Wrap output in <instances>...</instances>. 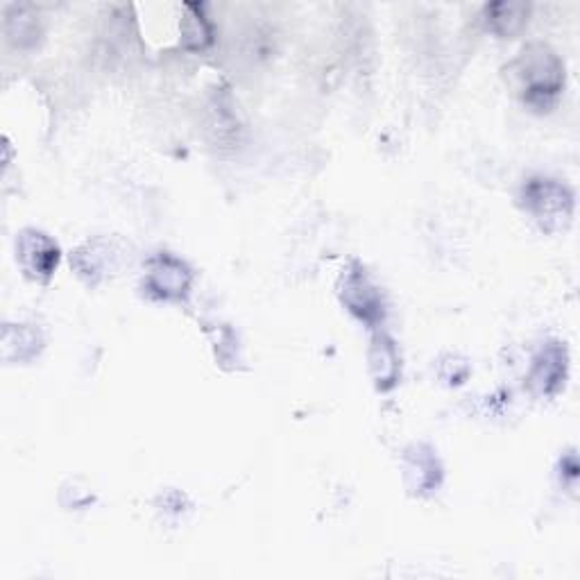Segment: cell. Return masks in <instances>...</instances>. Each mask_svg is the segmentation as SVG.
Returning <instances> with one entry per match:
<instances>
[{
  "instance_id": "7",
  "label": "cell",
  "mask_w": 580,
  "mask_h": 580,
  "mask_svg": "<svg viewBox=\"0 0 580 580\" xmlns=\"http://www.w3.org/2000/svg\"><path fill=\"white\" fill-rule=\"evenodd\" d=\"M370 370H372V379H374L379 391H391L400 381L402 365H400L397 347L385 333H379L372 338Z\"/></svg>"
},
{
  "instance_id": "8",
  "label": "cell",
  "mask_w": 580,
  "mask_h": 580,
  "mask_svg": "<svg viewBox=\"0 0 580 580\" xmlns=\"http://www.w3.org/2000/svg\"><path fill=\"white\" fill-rule=\"evenodd\" d=\"M406 479L413 492L424 494L440 485L442 470L438 466V458L427 447H413L406 456Z\"/></svg>"
},
{
  "instance_id": "6",
  "label": "cell",
  "mask_w": 580,
  "mask_h": 580,
  "mask_svg": "<svg viewBox=\"0 0 580 580\" xmlns=\"http://www.w3.org/2000/svg\"><path fill=\"white\" fill-rule=\"evenodd\" d=\"M188 286H190V273L182 261L173 256H160L152 261L150 275H147L150 293L164 297V299H177L186 295Z\"/></svg>"
},
{
  "instance_id": "5",
  "label": "cell",
  "mask_w": 580,
  "mask_h": 580,
  "mask_svg": "<svg viewBox=\"0 0 580 580\" xmlns=\"http://www.w3.org/2000/svg\"><path fill=\"white\" fill-rule=\"evenodd\" d=\"M567 379V350L560 342H549L543 352L537 354L528 383L530 389L543 395V397H554L556 393L562 391Z\"/></svg>"
},
{
  "instance_id": "1",
  "label": "cell",
  "mask_w": 580,
  "mask_h": 580,
  "mask_svg": "<svg viewBox=\"0 0 580 580\" xmlns=\"http://www.w3.org/2000/svg\"><path fill=\"white\" fill-rule=\"evenodd\" d=\"M508 85L533 109H549L565 89V64L547 44H528L506 68Z\"/></svg>"
},
{
  "instance_id": "10",
  "label": "cell",
  "mask_w": 580,
  "mask_h": 580,
  "mask_svg": "<svg viewBox=\"0 0 580 580\" xmlns=\"http://www.w3.org/2000/svg\"><path fill=\"white\" fill-rule=\"evenodd\" d=\"M186 8L190 14L182 21L184 46L190 51H203L214 42V30L198 6H186Z\"/></svg>"
},
{
  "instance_id": "2",
  "label": "cell",
  "mask_w": 580,
  "mask_h": 580,
  "mask_svg": "<svg viewBox=\"0 0 580 580\" xmlns=\"http://www.w3.org/2000/svg\"><path fill=\"white\" fill-rule=\"evenodd\" d=\"M522 200L526 211L545 231H565L573 220V193L554 179H530Z\"/></svg>"
},
{
  "instance_id": "3",
  "label": "cell",
  "mask_w": 580,
  "mask_h": 580,
  "mask_svg": "<svg viewBox=\"0 0 580 580\" xmlns=\"http://www.w3.org/2000/svg\"><path fill=\"white\" fill-rule=\"evenodd\" d=\"M340 299L350 311L368 325L383 320V297L374 282L368 277L365 267L352 263L340 277Z\"/></svg>"
},
{
  "instance_id": "9",
  "label": "cell",
  "mask_w": 580,
  "mask_h": 580,
  "mask_svg": "<svg viewBox=\"0 0 580 580\" xmlns=\"http://www.w3.org/2000/svg\"><path fill=\"white\" fill-rule=\"evenodd\" d=\"M530 6L526 3H492L485 8L488 30L499 36H513L528 23Z\"/></svg>"
},
{
  "instance_id": "4",
  "label": "cell",
  "mask_w": 580,
  "mask_h": 580,
  "mask_svg": "<svg viewBox=\"0 0 580 580\" xmlns=\"http://www.w3.org/2000/svg\"><path fill=\"white\" fill-rule=\"evenodd\" d=\"M17 254L25 275L34 282H48L59 263V248L55 245V241L36 229L21 231L17 241Z\"/></svg>"
}]
</instances>
